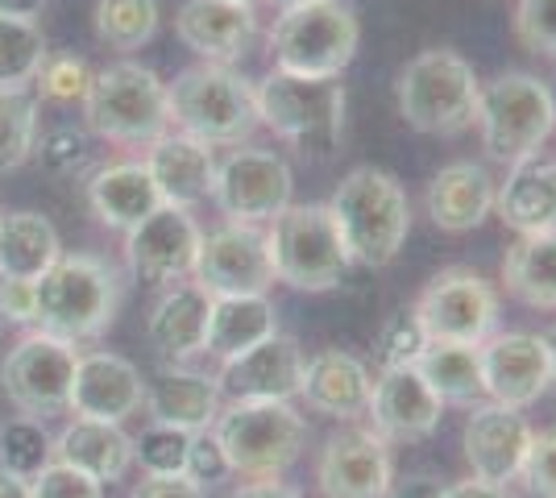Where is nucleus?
I'll list each match as a JSON object with an SVG mask.
<instances>
[{"label":"nucleus","mask_w":556,"mask_h":498,"mask_svg":"<svg viewBox=\"0 0 556 498\" xmlns=\"http://www.w3.org/2000/svg\"><path fill=\"white\" fill-rule=\"evenodd\" d=\"M328 213L345 241L349 261L357 266H391L412 233V204L403 183L378 166H353L337 183Z\"/></svg>","instance_id":"f257e3e1"},{"label":"nucleus","mask_w":556,"mask_h":498,"mask_svg":"<svg viewBox=\"0 0 556 498\" xmlns=\"http://www.w3.org/2000/svg\"><path fill=\"white\" fill-rule=\"evenodd\" d=\"M34 291H38L34 329L71 341V345L96 341L121 308V274L96 254H63L34 283Z\"/></svg>","instance_id":"f03ea898"},{"label":"nucleus","mask_w":556,"mask_h":498,"mask_svg":"<svg viewBox=\"0 0 556 498\" xmlns=\"http://www.w3.org/2000/svg\"><path fill=\"white\" fill-rule=\"evenodd\" d=\"M170 95V129L204 145H245L257 125V95L245 75L225 63H195L166 84Z\"/></svg>","instance_id":"7ed1b4c3"},{"label":"nucleus","mask_w":556,"mask_h":498,"mask_svg":"<svg viewBox=\"0 0 556 498\" xmlns=\"http://www.w3.org/2000/svg\"><path fill=\"white\" fill-rule=\"evenodd\" d=\"M212 436L237 477H282L303 457L307 420L295 404L278 399H229L220 407Z\"/></svg>","instance_id":"20e7f679"},{"label":"nucleus","mask_w":556,"mask_h":498,"mask_svg":"<svg viewBox=\"0 0 556 498\" xmlns=\"http://www.w3.org/2000/svg\"><path fill=\"white\" fill-rule=\"evenodd\" d=\"M482 150L494 163L515 166L535 158L556 133V92L528 72H503L478 88V120Z\"/></svg>","instance_id":"39448f33"},{"label":"nucleus","mask_w":556,"mask_h":498,"mask_svg":"<svg viewBox=\"0 0 556 498\" xmlns=\"http://www.w3.org/2000/svg\"><path fill=\"white\" fill-rule=\"evenodd\" d=\"M478 88H482V79L457 50H419L394 84L399 117L419 133L457 138L465 129H473V120H478Z\"/></svg>","instance_id":"423d86ee"},{"label":"nucleus","mask_w":556,"mask_h":498,"mask_svg":"<svg viewBox=\"0 0 556 498\" xmlns=\"http://www.w3.org/2000/svg\"><path fill=\"white\" fill-rule=\"evenodd\" d=\"M257 120L275 129V138L325 158L345 138V84L341 79H307V75L270 72L254 84Z\"/></svg>","instance_id":"0eeeda50"},{"label":"nucleus","mask_w":556,"mask_h":498,"mask_svg":"<svg viewBox=\"0 0 556 498\" xmlns=\"http://www.w3.org/2000/svg\"><path fill=\"white\" fill-rule=\"evenodd\" d=\"M362 25L345 0H307L282 9L270 25L275 72L307 79H341L357 54Z\"/></svg>","instance_id":"6e6552de"},{"label":"nucleus","mask_w":556,"mask_h":498,"mask_svg":"<svg viewBox=\"0 0 556 498\" xmlns=\"http://www.w3.org/2000/svg\"><path fill=\"white\" fill-rule=\"evenodd\" d=\"M84 125L100 142L150 145L170 129V95L166 84L141 63H113L92 75L84 95Z\"/></svg>","instance_id":"1a4fd4ad"},{"label":"nucleus","mask_w":556,"mask_h":498,"mask_svg":"<svg viewBox=\"0 0 556 498\" xmlns=\"http://www.w3.org/2000/svg\"><path fill=\"white\" fill-rule=\"evenodd\" d=\"M266 241H270V261H275V283H287L307 295H325L332 286H341L353 266L328 204L282 208L266 225Z\"/></svg>","instance_id":"9d476101"},{"label":"nucleus","mask_w":556,"mask_h":498,"mask_svg":"<svg viewBox=\"0 0 556 498\" xmlns=\"http://www.w3.org/2000/svg\"><path fill=\"white\" fill-rule=\"evenodd\" d=\"M75 361L79 349L71 341H59L50 332L34 329L4 354L0 361V386L9 404L29 420H47L67 411L71 382H75Z\"/></svg>","instance_id":"9b49d317"},{"label":"nucleus","mask_w":556,"mask_h":498,"mask_svg":"<svg viewBox=\"0 0 556 498\" xmlns=\"http://www.w3.org/2000/svg\"><path fill=\"white\" fill-rule=\"evenodd\" d=\"M412 311L428 341L482 345L490 332H498V291L469 266L432 274Z\"/></svg>","instance_id":"f8f14e48"},{"label":"nucleus","mask_w":556,"mask_h":498,"mask_svg":"<svg viewBox=\"0 0 556 498\" xmlns=\"http://www.w3.org/2000/svg\"><path fill=\"white\" fill-rule=\"evenodd\" d=\"M291 195H295V175L275 150L232 145L225 158H216L212 204L225 220L270 225L282 208H291Z\"/></svg>","instance_id":"ddd939ff"},{"label":"nucleus","mask_w":556,"mask_h":498,"mask_svg":"<svg viewBox=\"0 0 556 498\" xmlns=\"http://www.w3.org/2000/svg\"><path fill=\"white\" fill-rule=\"evenodd\" d=\"M191 279L204 286L212 299H220V295H270L275 261H270L266 225H241V220L216 225L200 241V258H195Z\"/></svg>","instance_id":"4468645a"},{"label":"nucleus","mask_w":556,"mask_h":498,"mask_svg":"<svg viewBox=\"0 0 556 498\" xmlns=\"http://www.w3.org/2000/svg\"><path fill=\"white\" fill-rule=\"evenodd\" d=\"M200 241H204V229L195 225V216L187 208L163 204L159 213H150L141 225H134L125 233V261H129L134 279H141V283H184V279L195 274Z\"/></svg>","instance_id":"2eb2a0df"},{"label":"nucleus","mask_w":556,"mask_h":498,"mask_svg":"<svg viewBox=\"0 0 556 498\" xmlns=\"http://www.w3.org/2000/svg\"><path fill=\"white\" fill-rule=\"evenodd\" d=\"M478 354L490 404L528 411L553 391V354L540 332H490Z\"/></svg>","instance_id":"dca6fc26"},{"label":"nucleus","mask_w":556,"mask_h":498,"mask_svg":"<svg viewBox=\"0 0 556 498\" xmlns=\"http://www.w3.org/2000/svg\"><path fill=\"white\" fill-rule=\"evenodd\" d=\"M394 482L391 445L374 427L332 432L316 457V486L325 498H387Z\"/></svg>","instance_id":"f3484780"},{"label":"nucleus","mask_w":556,"mask_h":498,"mask_svg":"<svg viewBox=\"0 0 556 498\" xmlns=\"http://www.w3.org/2000/svg\"><path fill=\"white\" fill-rule=\"evenodd\" d=\"M532 436L535 427L528 424V416L519 407L490 404V399L469 407L462 436L469 477H482V482H494V486H515L519 474H523Z\"/></svg>","instance_id":"a211bd4d"},{"label":"nucleus","mask_w":556,"mask_h":498,"mask_svg":"<svg viewBox=\"0 0 556 498\" xmlns=\"http://www.w3.org/2000/svg\"><path fill=\"white\" fill-rule=\"evenodd\" d=\"M441 395L424 382L416 366H394L374 379L370 411L366 420L387 445H416L441 427Z\"/></svg>","instance_id":"6ab92c4d"},{"label":"nucleus","mask_w":556,"mask_h":498,"mask_svg":"<svg viewBox=\"0 0 556 498\" xmlns=\"http://www.w3.org/2000/svg\"><path fill=\"white\" fill-rule=\"evenodd\" d=\"M141 407H146V379L129 357L109 354V349L79 354L67 411H75L79 420L125 424L129 416H138Z\"/></svg>","instance_id":"aec40b11"},{"label":"nucleus","mask_w":556,"mask_h":498,"mask_svg":"<svg viewBox=\"0 0 556 498\" xmlns=\"http://www.w3.org/2000/svg\"><path fill=\"white\" fill-rule=\"evenodd\" d=\"M303 357L300 341L287 336V332H275L266 336L262 345L245 349L241 357H229L220 361V395L225 399H278V404H291L300 399L303 386Z\"/></svg>","instance_id":"412c9836"},{"label":"nucleus","mask_w":556,"mask_h":498,"mask_svg":"<svg viewBox=\"0 0 556 498\" xmlns=\"http://www.w3.org/2000/svg\"><path fill=\"white\" fill-rule=\"evenodd\" d=\"M370 395L374 374L362 357L345 354V349H320L316 357H307L300 399L316 416L341 420V424H357L370 411Z\"/></svg>","instance_id":"4be33fe9"},{"label":"nucleus","mask_w":556,"mask_h":498,"mask_svg":"<svg viewBox=\"0 0 556 498\" xmlns=\"http://www.w3.org/2000/svg\"><path fill=\"white\" fill-rule=\"evenodd\" d=\"M146 170L154 179V188L170 208H195L212 200V183H216V150L195 138H187L179 129H166L159 142L146 145Z\"/></svg>","instance_id":"5701e85b"},{"label":"nucleus","mask_w":556,"mask_h":498,"mask_svg":"<svg viewBox=\"0 0 556 498\" xmlns=\"http://www.w3.org/2000/svg\"><path fill=\"white\" fill-rule=\"evenodd\" d=\"M175 34L204 63L229 67L257 38V13L241 0H187L175 17Z\"/></svg>","instance_id":"b1692460"},{"label":"nucleus","mask_w":556,"mask_h":498,"mask_svg":"<svg viewBox=\"0 0 556 498\" xmlns=\"http://www.w3.org/2000/svg\"><path fill=\"white\" fill-rule=\"evenodd\" d=\"M208 316H212V295L195 279H184V283H170L154 299L150 320H146V336H150V345L166 361L184 366L187 357L204 354Z\"/></svg>","instance_id":"393cba45"},{"label":"nucleus","mask_w":556,"mask_h":498,"mask_svg":"<svg viewBox=\"0 0 556 498\" xmlns=\"http://www.w3.org/2000/svg\"><path fill=\"white\" fill-rule=\"evenodd\" d=\"M498 179L482 163H448L428 183V216L441 233H469L494 213Z\"/></svg>","instance_id":"a878e982"},{"label":"nucleus","mask_w":556,"mask_h":498,"mask_svg":"<svg viewBox=\"0 0 556 498\" xmlns=\"http://www.w3.org/2000/svg\"><path fill=\"white\" fill-rule=\"evenodd\" d=\"M494 213L510 233H553L556 229V163L535 154L507 166V179L494 191Z\"/></svg>","instance_id":"bb28decb"},{"label":"nucleus","mask_w":556,"mask_h":498,"mask_svg":"<svg viewBox=\"0 0 556 498\" xmlns=\"http://www.w3.org/2000/svg\"><path fill=\"white\" fill-rule=\"evenodd\" d=\"M225 407L220 382L195 374L184 366H163L154 382H146V411L154 424L184 427V432H208Z\"/></svg>","instance_id":"cd10ccee"},{"label":"nucleus","mask_w":556,"mask_h":498,"mask_svg":"<svg viewBox=\"0 0 556 498\" xmlns=\"http://www.w3.org/2000/svg\"><path fill=\"white\" fill-rule=\"evenodd\" d=\"M88 208L104 229L129 233L134 225H141L146 216L163 208V195L154 188L146 163L125 158V163L100 166L88 179Z\"/></svg>","instance_id":"c85d7f7f"},{"label":"nucleus","mask_w":556,"mask_h":498,"mask_svg":"<svg viewBox=\"0 0 556 498\" xmlns=\"http://www.w3.org/2000/svg\"><path fill=\"white\" fill-rule=\"evenodd\" d=\"M54 461L75 465L79 474L96 477L104 486H113L134 470V436L121 424H104V420H71L59 436H54Z\"/></svg>","instance_id":"c756f323"},{"label":"nucleus","mask_w":556,"mask_h":498,"mask_svg":"<svg viewBox=\"0 0 556 498\" xmlns=\"http://www.w3.org/2000/svg\"><path fill=\"white\" fill-rule=\"evenodd\" d=\"M275 332L278 308L270 295H220V299H212L204 354L216 361H229V357H241L245 349L262 345Z\"/></svg>","instance_id":"7c9ffc66"},{"label":"nucleus","mask_w":556,"mask_h":498,"mask_svg":"<svg viewBox=\"0 0 556 498\" xmlns=\"http://www.w3.org/2000/svg\"><path fill=\"white\" fill-rule=\"evenodd\" d=\"M59 258H63V241L42 213L0 216V279L38 283Z\"/></svg>","instance_id":"2f4dec72"},{"label":"nucleus","mask_w":556,"mask_h":498,"mask_svg":"<svg viewBox=\"0 0 556 498\" xmlns=\"http://www.w3.org/2000/svg\"><path fill=\"white\" fill-rule=\"evenodd\" d=\"M416 370L424 382L441 395L448 407H478L486 404V386H482V354L478 345H457V341H428L424 354L416 357Z\"/></svg>","instance_id":"473e14b6"},{"label":"nucleus","mask_w":556,"mask_h":498,"mask_svg":"<svg viewBox=\"0 0 556 498\" xmlns=\"http://www.w3.org/2000/svg\"><path fill=\"white\" fill-rule=\"evenodd\" d=\"M503 286L519 304L535 311H556V229L528 233L503 258Z\"/></svg>","instance_id":"72a5a7b5"},{"label":"nucleus","mask_w":556,"mask_h":498,"mask_svg":"<svg viewBox=\"0 0 556 498\" xmlns=\"http://www.w3.org/2000/svg\"><path fill=\"white\" fill-rule=\"evenodd\" d=\"M50 59L47 34L38 22L0 17V92H25Z\"/></svg>","instance_id":"f704fd0d"},{"label":"nucleus","mask_w":556,"mask_h":498,"mask_svg":"<svg viewBox=\"0 0 556 498\" xmlns=\"http://www.w3.org/2000/svg\"><path fill=\"white\" fill-rule=\"evenodd\" d=\"M92 25L109 50H141L159 34V0H96Z\"/></svg>","instance_id":"c9c22d12"},{"label":"nucleus","mask_w":556,"mask_h":498,"mask_svg":"<svg viewBox=\"0 0 556 498\" xmlns=\"http://www.w3.org/2000/svg\"><path fill=\"white\" fill-rule=\"evenodd\" d=\"M54 461V440L42 420H4L0 424V470L17 477H38Z\"/></svg>","instance_id":"e433bc0d"},{"label":"nucleus","mask_w":556,"mask_h":498,"mask_svg":"<svg viewBox=\"0 0 556 498\" xmlns=\"http://www.w3.org/2000/svg\"><path fill=\"white\" fill-rule=\"evenodd\" d=\"M38 145V100L29 92H0V175L25 166Z\"/></svg>","instance_id":"4c0bfd02"},{"label":"nucleus","mask_w":556,"mask_h":498,"mask_svg":"<svg viewBox=\"0 0 556 498\" xmlns=\"http://www.w3.org/2000/svg\"><path fill=\"white\" fill-rule=\"evenodd\" d=\"M191 436L184 427L170 424H150L141 436H134V461L146 474H187V452H191Z\"/></svg>","instance_id":"58836bf2"},{"label":"nucleus","mask_w":556,"mask_h":498,"mask_svg":"<svg viewBox=\"0 0 556 498\" xmlns=\"http://www.w3.org/2000/svg\"><path fill=\"white\" fill-rule=\"evenodd\" d=\"M34 154L42 158V170L59 175V179H71L75 170L92 163V138L88 129H75V125H54L42 133V142L34 145Z\"/></svg>","instance_id":"ea45409f"},{"label":"nucleus","mask_w":556,"mask_h":498,"mask_svg":"<svg viewBox=\"0 0 556 498\" xmlns=\"http://www.w3.org/2000/svg\"><path fill=\"white\" fill-rule=\"evenodd\" d=\"M510 29L523 50L556 63V0H515Z\"/></svg>","instance_id":"a19ab883"},{"label":"nucleus","mask_w":556,"mask_h":498,"mask_svg":"<svg viewBox=\"0 0 556 498\" xmlns=\"http://www.w3.org/2000/svg\"><path fill=\"white\" fill-rule=\"evenodd\" d=\"M428 336L419 329L416 311H394L391 320L378 329V341H374V357L382 370H394V366H416V357L424 354Z\"/></svg>","instance_id":"79ce46f5"},{"label":"nucleus","mask_w":556,"mask_h":498,"mask_svg":"<svg viewBox=\"0 0 556 498\" xmlns=\"http://www.w3.org/2000/svg\"><path fill=\"white\" fill-rule=\"evenodd\" d=\"M92 67L84 63V59H75V54H50L47 63H42V72H38V92L54 100V104H71V100H79L84 104V95L92 88Z\"/></svg>","instance_id":"37998d69"},{"label":"nucleus","mask_w":556,"mask_h":498,"mask_svg":"<svg viewBox=\"0 0 556 498\" xmlns=\"http://www.w3.org/2000/svg\"><path fill=\"white\" fill-rule=\"evenodd\" d=\"M519 486L528 490V498H556V427H544L532 436Z\"/></svg>","instance_id":"c03bdc74"},{"label":"nucleus","mask_w":556,"mask_h":498,"mask_svg":"<svg viewBox=\"0 0 556 498\" xmlns=\"http://www.w3.org/2000/svg\"><path fill=\"white\" fill-rule=\"evenodd\" d=\"M29 486H34V498H104V482L79 474L63 461H50L42 474L29 477Z\"/></svg>","instance_id":"a18cd8bd"},{"label":"nucleus","mask_w":556,"mask_h":498,"mask_svg":"<svg viewBox=\"0 0 556 498\" xmlns=\"http://www.w3.org/2000/svg\"><path fill=\"white\" fill-rule=\"evenodd\" d=\"M229 461H225V452L216 445V436L208 432H195L191 436V452H187V477L195 482V486H216L220 477H229Z\"/></svg>","instance_id":"49530a36"},{"label":"nucleus","mask_w":556,"mask_h":498,"mask_svg":"<svg viewBox=\"0 0 556 498\" xmlns=\"http://www.w3.org/2000/svg\"><path fill=\"white\" fill-rule=\"evenodd\" d=\"M38 291L25 279H0V329H34Z\"/></svg>","instance_id":"de8ad7c7"},{"label":"nucleus","mask_w":556,"mask_h":498,"mask_svg":"<svg viewBox=\"0 0 556 498\" xmlns=\"http://www.w3.org/2000/svg\"><path fill=\"white\" fill-rule=\"evenodd\" d=\"M129 498H204V486H195L187 474H146L141 482H134Z\"/></svg>","instance_id":"09e8293b"},{"label":"nucleus","mask_w":556,"mask_h":498,"mask_svg":"<svg viewBox=\"0 0 556 498\" xmlns=\"http://www.w3.org/2000/svg\"><path fill=\"white\" fill-rule=\"evenodd\" d=\"M229 498H307V495L295 490V486H287L282 477H262V482H245V486H237Z\"/></svg>","instance_id":"8fccbe9b"},{"label":"nucleus","mask_w":556,"mask_h":498,"mask_svg":"<svg viewBox=\"0 0 556 498\" xmlns=\"http://www.w3.org/2000/svg\"><path fill=\"white\" fill-rule=\"evenodd\" d=\"M444 498H510V486H494V482H482V477H465V482L444 486Z\"/></svg>","instance_id":"3c124183"},{"label":"nucleus","mask_w":556,"mask_h":498,"mask_svg":"<svg viewBox=\"0 0 556 498\" xmlns=\"http://www.w3.org/2000/svg\"><path fill=\"white\" fill-rule=\"evenodd\" d=\"M387 498H444V486L432 477H407V482H391Z\"/></svg>","instance_id":"603ef678"},{"label":"nucleus","mask_w":556,"mask_h":498,"mask_svg":"<svg viewBox=\"0 0 556 498\" xmlns=\"http://www.w3.org/2000/svg\"><path fill=\"white\" fill-rule=\"evenodd\" d=\"M47 9V0H0V17H22V22H38Z\"/></svg>","instance_id":"864d4df0"},{"label":"nucleus","mask_w":556,"mask_h":498,"mask_svg":"<svg viewBox=\"0 0 556 498\" xmlns=\"http://www.w3.org/2000/svg\"><path fill=\"white\" fill-rule=\"evenodd\" d=\"M0 498H34L29 477H17V474H9V470H0Z\"/></svg>","instance_id":"5fc2aeb1"},{"label":"nucleus","mask_w":556,"mask_h":498,"mask_svg":"<svg viewBox=\"0 0 556 498\" xmlns=\"http://www.w3.org/2000/svg\"><path fill=\"white\" fill-rule=\"evenodd\" d=\"M544 345H548V354H553V391H556V324L544 332Z\"/></svg>","instance_id":"6e6d98bb"},{"label":"nucleus","mask_w":556,"mask_h":498,"mask_svg":"<svg viewBox=\"0 0 556 498\" xmlns=\"http://www.w3.org/2000/svg\"><path fill=\"white\" fill-rule=\"evenodd\" d=\"M266 4H275L278 13H282V9H295V4H307V0H266Z\"/></svg>","instance_id":"4d7b16f0"},{"label":"nucleus","mask_w":556,"mask_h":498,"mask_svg":"<svg viewBox=\"0 0 556 498\" xmlns=\"http://www.w3.org/2000/svg\"><path fill=\"white\" fill-rule=\"evenodd\" d=\"M241 4H254V9H257V4H262V0H241Z\"/></svg>","instance_id":"13d9d810"},{"label":"nucleus","mask_w":556,"mask_h":498,"mask_svg":"<svg viewBox=\"0 0 556 498\" xmlns=\"http://www.w3.org/2000/svg\"><path fill=\"white\" fill-rule=\"evenodd\" d=\"M0 216H4V208H0Z\"/></svg>","instance_id":"bf43d9fd"}]
</instances>
